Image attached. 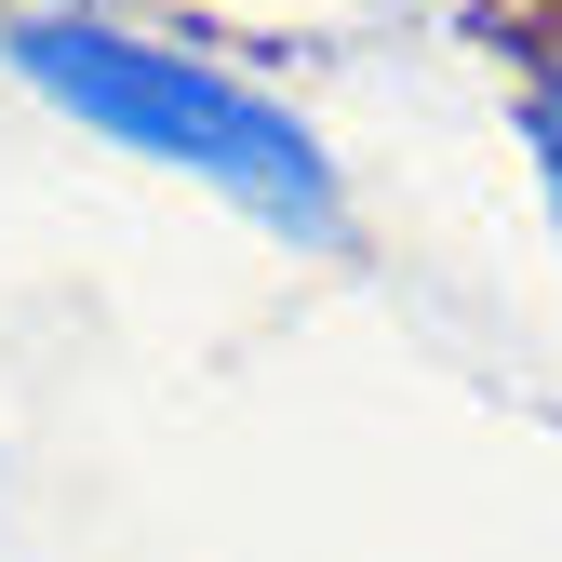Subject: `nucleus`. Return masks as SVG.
<instances>
[{
	"label": "nucleus",
	"instance_id": "f257e3e1",
	"mask_svg": "<svg viewBox=\"0 0 562 562\" xmlns=\"http://www.w3.org/2000/svg\"><path fill=\"white\" fill-rule=\"evenodd\" d=\"M0 54H14V81L54 108L108 134V148L161 161L188 188H215L228 215H255L268 241H308L335 255L348 241V175L335 148L281 108L268 81H241L228 54H188L161 27H121V14H81V0H27V14H0Z\"/></svg>",
	"mask_w": 562,
	"mask_h": 562
},
{
	"label": "nucleus",
	"instance_id": "f03ea898",
	"mask_svg": "<svg viewBox=\"0 0 562 562\" xmlns=\"http://www.w3.org/2000/svg\"><path fill=\"white\" fill-rule=\"evenodd\" d=\"M522 161H536L549 241H562V41H536V54H522Z\"/></svg>",
	"mask_w": 562,
	"mask_h": 562
}]
</instances>
